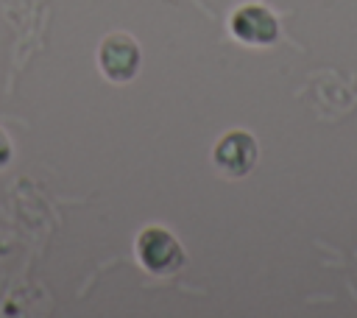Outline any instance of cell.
I'll list each match as a JSON object with an SVG mask.
<instances>
[{"instance_id":"cell-1","label":"cell","mask_w":357,"mask_h":318,"mask_svg":"<svg viewBox=\"0 0 357 318\" xmlns=\"http://www.w3.org/2000/svg\"><path fill=\"white\" fill-rule=\"evenodd\" d=\"M137 257L153 273H170L184 262L181 245L165 229H145L137 240Z\"/></svg>"},{"instance_id":"cell-2","label":"cell","mask_w":357,"mask_h":318,"mask_svg":"<svg viewBox=\"0 0 357 318\" xmlns=\"http://www.w3.org/2000/svg\"><path fill=\"white\" fill-rule=\"evenodd\" d=\"M100 70L112 81H128L139 70V47L123 33L109 36L100 45Z\"/></svg>"},{"instance_id":"cell-3","label":"cell","mask_w":357,"mask_h":318,"mask_svg":"<svg viewBox=\"0 0 357 318\" xmlns=\"http://www.w3.org/2000/svg\"><path fill=\"white\" fill-rule=\"evenodd\" d=\"M257 162V142L251 134L231 131L215 148V165L229 176H245Z\"/></svg>"},{"instance_id":"cell-4","label":"cell","mask_w":357,"mask_h":318,"mask_svg":"<svg viewBox=\"0 0 357 318\" xmlns=\"http://www.w3.org/2000/svg\"><path fill=\"white\" fill-rule=\"evenodd\" d=\"M231 33L240 42H248V45H268V42L276 39L279 25H276V20H273V14L268 8L243 6L231 17Z\"/></svg>"},{"instance_id":"cell-5","label":"cell","mask_w":357,"mask_h":318,"mask_svg":"<svg viewBox=\"0 0 357 318\" xmlns=\"http://www.w3.org/2000/svg\"><path fill=\"white\" fill-rule=\"evenodd\" d=\"M8 156H11V148H8V139L0 134V165H6L8 162Z\"/></svg>"}]
</instances>
